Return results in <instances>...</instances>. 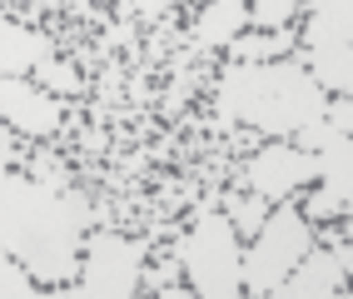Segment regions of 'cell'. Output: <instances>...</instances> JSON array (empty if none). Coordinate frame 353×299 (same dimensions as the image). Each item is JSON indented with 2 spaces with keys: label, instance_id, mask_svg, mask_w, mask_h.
Returning <instances> with one entry per match:
<instances>
[{
  "label": "cell",
  "instance_id": "20",
  "mask_svg": "<svg viewBox=\"0 0 353 299\" xmlns=\"http://www.w3.org/2000/svg\"><path fill=\"white\" fill-rule=\"evenodd\" d=\"M334 260H339L343 274H353V240H339V244H334Z\"/></svg>",
  "mask_w": 353,
  "mask_h": 299
},
{
  "label": "cell",
  "instance_id": "10",
  "mask_svg": "<svg viewBox=\"0 0 353 299\" xmlns=\"http://www.w3.org/2000/svg\"><path fill=\"white\" fill-rule=\"evenodd\" d=\"M50 35H40L20 20H0V80L10 75H35L40 60H50Z\"/></svg>",
  "mask_w": 353,
  "mask_h": 299
},
{
  "label": "cell",
  "instance_id": "12",
  "mask_svg": "<svg viewBox=\"0 0 353 299\" xmlns=\"http://www.w3.org/2000/svg\"><path fill=\"white\" fill-rule=\"evenodd\" d=\"M303 6H309V26H303L309 50L353 45V0H303Z\"/></svg>",
  "mask_w": 353,
  "mask_h": 299
},
{
  "label": "cell",
  "instance_id": "8",
  "mask_svg": "<svg viewBox=\"0 0 353 299\" xmlns=\"http://www.w3.org/2000/svg\"><path fill=\"white\" fill-rule=\"evenodd\" d=\"M0 120H6L15 135H26V140H45V135L60 130V100L50 90L30 85L26 75H10L0 80Z\"/></svg>",
  "mask_w": 353,
  "mask_h": 299
},
{
  "label": "cell",
  "instance_id": "2",
  "mask_svg": "<svg viewBox=\"0 0 353 299\" xmlns=\"http://www.w3.org/2000/svg\"><path fill=\"white\" fill-rule=\"evenodd\" d=\"M219 130L229 125H254L274 135V140H289L294 130L328 120V90L309 75L303 60H254L239 65L234 60L219 75Z\"/></svg>",
  "mask_w": 353,
  "mask_h": 299
},
{
  "label": "cell",
  "instance_id": "7",
  "mask_svg": "<svg viewBox=\"0 0 353 299\" xmlns=\"http://www.w3.org/2000/svg\"><path fill=\"white\" fill-rule=\"evenodd\" d=\"M319 175H323V155L284 145V140H274L269 150H259L244 165L249 190L264 195V200H289L299 185H319Z\"/></svg>",
  "mask_w": 353,
  "mask_h": 299
},
{
  "label": "cell",
  "instance_id": "3",
  "mask_svg": "<svg viewBox=\"0 0 353 299\" xmlns=\"http://www.w3.org/2000/svg\"><path fill=\"white\" fill-rule=\"evenodd\" d=\"M184 274H190V289L204 299H234L244 294V244H239V229L224 210L204 204L190 240L179 249Z\"/></svg>",
  "mask_w": 353,
  "mask_h": 299
},
{
  "label": "cell",
  "instance_id": "16",
  "mask_svg": "<svg viewBox=\"0 0 353 299\" xmlns=\"http://www.w3.org/2000/svg\"><path fill=\"white\" fill-rule=\"evenodd\" d=\"M35 80L50 90V95H80V90H85L80 70H75V65H65V60H55V55L35 65Z\"/></svg>",
  "mask_w": 353,
  "mask_h": 299
},
{
  "label": "cell",
  "instance_id": "19",
  "mask_svg": "<svg viewBox=\"0 0 353 299\" xmlns=\"http://www.w3.org/2000/svg\"><path fill=\"white\" fill-rule=\"evenodd\" d=\"M134 10H139V20H159L174 10V0H134Z\"/></svg>",
  "mask_w": 353,
  "mask_h": 299
},
{
  "label": "cell",
  "instance_id": "1",
  "mask_svg": "<svg viewBox=\"0 0 353 299\" xmlns=\"http://www.w3.org/2000/svg\"><path fill=\"white\" fill-rule=\"evenodd\" d=\"M90 204L75 190H55L45 180L15 175L0 165V244L26 264L40 284L80 280Z\"/></svg>",
  "mask_w": 353,
  "mask_h": 299
},
{
  "label": "cell",
  "instance_id": "5",
  "mask_svg": "<svg viewBox=\"0 0 353 299\" xmlns=\"http://www.w3.org/2000/svg\"><path fill=\"white\" fill-rule=\"evenodd\" d=\"M289 140L299 150H314L323 155V175H319V190L309 200V220H334L353 210V135H343L334 120H314L294 130Z\"/></svg>",
  "mask_w": 353,
  "mask_h": 299
},
{
  "label": "cell",
  "instance_id": "11",
  "mask_svg": "<svg viewBox=\"0 0 353 299\" xmlns=\"http://www.w3.org/2000/svg\"><path fill=\"white\" fill-rule=\"evenodd\" d=\"M249 26V0H209L194 20V45L199 50H219V45L239 40Z\"/></svg>",
  "mask_w": 353,
  "mask_h": 299
},
{
  "label": "cell",
  "instance_id": "14",
  "mask_svg": "<svg viewBox=\"0 0 353 299\" xmlns=\"http://www.w3.org/2000/svg\"><path fill=\"white\" fill-rule=\"evenodd\" d=\"M289 26L284 30H254V35H239V40H229V55L239 60V65H254V60H279L289 50Z\"/></svg>",
  "mask_w": 353,
  "mask_h": 299
},
{
  "label": "cell",
  "instance_id": "17",
  "mask_svg": "<svg viewBox=\"0 0 353 299\" xmlns=\"http://www.w3.org/2000/svg\"><path fill=\"white\" fill-rule=\"evenodd\" d=\"M299 10V0H249V26L254 30H284Z\"/></svg>",
  "mask_w": 353,
  "mask_h": 299
},
{
  "label": "cell",
  "instance_id": "13",
  "mask_svg": "<svg viewBox=\"0 0 353 299\" xmlns=\"http://www.w3.org/2000/svg\"><path fill=\"white\" fill-rule=\"evenodd\" d=\"M303 65H309V75L328 90V95L353 100V45H323V50H309Z\"/></svg>",
  "mask_w": 353,
  "mask_h": 299
},
{
  "label": "cell",
  "instance_id": "6",
  "mask_svg": "<svg viewBox=\"0 0 353 299\" xmlns=\"http://www.w3.org/2000/svg\"><path fill=\"white\" fill-rule=\"evenodd\" d=\"M139 260H145V244L125 240V235H100L85 240L80 255V280L65 284V294H85V299H130L139 294Z\"/></svg>",
  "mask_w": 353,
  "mask_h": 299
},
{
  "label": "cell",
  "instance_id": "9",
  "mask_svg": "<svg viewBox=\"0 0 353 299\" xmlns=\"http://www.w3.org/2000/svg\"><path fill=\"white\" fill-rule=\"evenodd\" d=\"M339 284H343V269L334 260V249H309L274 294H289V299H328V294H339Z\"/></svg>",
  "mask_w": 353,
  "mask_h": 299
},
{
  "label": "cell",
  "instance_id": "21",
  "mask_svg": "<svg viewBox=\"0 0 353 299\" xmlns=\"http://www.w3.org/2000/svg\"><path fill=\"white\" fill-rule=\"evenodd\" d=\"M15 160V140H10V125L0 120V165H10Z\"/></svg>",
  "mask_w": 353,
  "mask_h": 299
},
{
  "label": "cell",
  "instance_id": "4",
  "mask_svg": "<svg viewBox=\"0 0 353 299\" xmlns=\"http://www.w3.org/2000/svg\"><path fill=\"white\" fill-rule=\"evenodd\" d=\"M309 249H314L309 215H299L294 204H279L274 215H264L259 235L244 249V289L249 294H274Z\"/></svg>",
  "mask_w": 353,
  "mask_h": 299
},
{
  "label": "cell",
  "instance_id": "18",
  "mask_svg": "<svg viewBox=\"0 0 353 299\" xmlns=\"http://www.w3.org/2000/svg\"><path fill=\"white\" fill-rule=\"evenodd\" d=\"M259 224H264V195L249 200L239 215H234V229H244V235H259Z\"/></svg>",
  "mask_w": 353,
  "mask_h": 299
},
{
  "label": "cell",
  "instance_id": "15",
  "mask_svg": "<svg viewBox=\"0 0 353 299\" xmlns=\"http://www.w3.org/2000/svg\"><path fill=\"white\" fill-rule=\"evenodd\" d=\"M30 294H40V280L0 244V299H30Z\"/></svg>",
  "mask_w": 353,
  "mask_h": 299
}]
</instances>
